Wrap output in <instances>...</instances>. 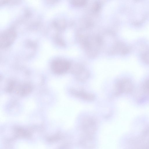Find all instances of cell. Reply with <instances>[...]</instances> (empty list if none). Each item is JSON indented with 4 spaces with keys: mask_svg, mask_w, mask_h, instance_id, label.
I'll use <instances>...</instances> for the list:
<instances>
[{
    "mask_svg": "<svg viewBox=\"0 0 149 149\" xmlns=\"http://www.w3.org/2000/svg\"><path fill=\"white\" fill-rule=\"evenodd\" d=\"M70 68V64L68 61L62 60L55 61L52 65L53 71L57 74L64 73L67 72Z\"/></svg>",
    "mask_w": 149,
    "mask_h": 149,
    "instance_id": "cell-1",
    "label": "cell"
},
{
    "mask_svg": "<svg viewBox=\"0 0 149 149\" xmlns=\"http://www.w3.org/2000/svg\"><path fill=\"white\" fill-rule=\"evenodd\" d=\"M70 92L72 95L77 98L88 101H93L95 99L94 95L85 91L72 88Z\"/></svg>",
    "mask_w": 149,
    "mask_h": 149,
    "instance_id": "cell-2",
    "label": "cell"
},
{
    "mask_svg": "<svg viewBox=\"0 0 149 149\" xmlns=\"http://www.w3.org/2000/svg\"><path fill=\"white\" fill-rule=\"evenodd\" d=\"M72 73L75 76L77 79L80 81H84L89 77V72L81 66H77L73 68Z\"/></svg>",
    "mask_w": 149,
    "mask_h": 149,
    "instance_id": "cell-3",
    "label": "cell"
},
{
    "mask_svg": "<svg viewBox=\"0 0 149 149\" xmlns=\"http://www.w3.org/2000/svg\"><path fill=\"white\" fill-rule=\"evenodd\" d=\"M15 34L13 31L8 30L3 33L1 37V44L5 47L10 44L15 37Z\"/></svg>",
    "mask_w": 149,
    "mask_h": 149,
    "instance_id": "cell-4",
    "label": "cell"
},
{
    "mask_svg": "<svg viewBox=\"0 0 149 149\" xmlns=\"http://www.w3.org/2000/svg\"><path fill=\"white\" fill-rule=\"evenodd\" d=\"M129 83L128 80H121L118 81L115 86L116 94H118L129 90Z\"/></svg>",
    "mask_w": 149,
    "mask_h": 149,
    "instance_id": "cell-5",
    "label": "cell"
},
{
    "mask_svg": "<svg viewBox=\"0 0 149 149\" xmlns=\"http://www.w3.org/2000/svg\"><path fill=\"white\" fill-rule=\"evenodd\" d=\"M83 127L85 131L89 133L93 132L95 128L94 121L91 118L85 119L83 122Z\"/></svg>",
    "mask_w": 149,
    "mask_h": 149,
    "instance_id": "cell-6",
    "label": "cell"
},
{
    "mask_svg": "<svg viewBox=\"0 0 149 149\" xmlns=\"http://www.w3.org/2000/svg\"><path fill=\"white\" fill-rule=\"evenodd\" d=\"M72 3L74 6L80 7L84 6L86 3V1L82 0H74L72 1Z\"/></svg>",
    "mask_w": 149,
    "mask_h": 149,
    "instance_id": "cell-7",
    "label": "cell"
}]
</instances>
